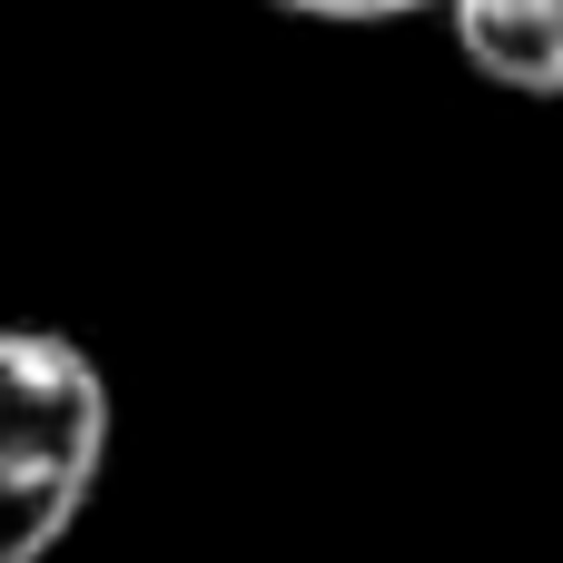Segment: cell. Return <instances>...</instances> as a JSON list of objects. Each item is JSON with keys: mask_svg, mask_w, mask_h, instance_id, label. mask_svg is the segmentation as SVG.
<instances>
[{"mask_svg": "<svg viewBox=\"0 0 563 563\" xmlns=\"http://www.w3.org/2000/svg\"><path fill=\"white\" fill-rule=\"evenodd\" d=\"M297 20H406V10H445V0H277Z\"/></svg>", "mask_w": 563, "mask_h": 563, "instance_id": "obj_3", "label": "cell"}, {"mask_svg": "<svg viewBox=\"0 0 563 563\" xmlns=\"http://www.w3.org/2000/svg\"><path fill=\"white\" fill-rule=\"evenodd\" d=\"M109 465V376L59 327H0V563H40Z\"/></svg>", "mask_w": 563, "mask_h": 563, "instance_id": "obj_1", "label": "cell"}, {"mask_svg": "<svg viewBox=\"0 0 563 563\" xmlns=\"http://www.w3.org/2000/svg\"><path fill=\"white\" fill-rule=\"evenodd\" d=\"M455 49L525 99H563V0H445Z\"/></svg>", "mask_w": 563, "mask_h": 563, "instance_id": "obj_2", "label": "cell"}]
</instances>
